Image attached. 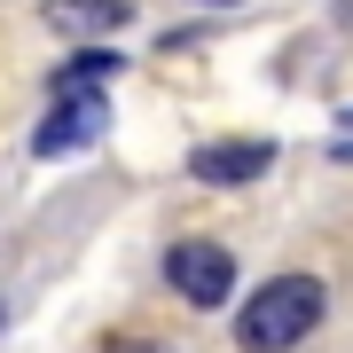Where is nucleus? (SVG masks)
<instances>
[{
    "mask_svg": "<svg viewBox=\"0 0 353 353\" xmlns=\"http://www.w3.org/2000/svg\"><path fill=\"white\" fill-rule=\"evenodd\" d=\"M322 299L330 290L314 275H267L252 299H243V314H236V345L243 353H283V345H299L306 330L322 322Z\"/></svg>",
    "mask_w": 353,
    "mask_h": 353,
    "instance_id": "nucleus-1",
    "label": "nucleus"
},
{
    "mask_svg": "<svg viewBox=\"0 0 353 353\" xmlns=\"http://www.w3.org/2000/svg\"><path fill=\"white\" fill-rule=\"evenodd\" d=\"M165 283H173L196 314H212V306L236 299V259H228L220 243H204V236H181L173 252H165Z\"/></svg>",
    "mask_w": 353,
    "mask_h": 353,
    "instance_id": "nucleus-2",
    "label": "nucleus"
},
{
    "mask_svg": "<svg viewBox=\"0 0 353 353\" xmlns=\"http://www.w3.org/2000/svg\"><path fill=\"white\" fill-rule=\"evenodd\" d=\"M102 126H110V102H102V87H55V110L32 126V157L87 150V141H102Z\"/></svg>",
    "mask_w": 353,
    "mask_h": 353,
    "instance_id": "nucleus-3",
    "label": "nucleus"
},
{
    "mask_svg": "<svg viewBox=\"0 0 353 353\" xmlns=\"http://www.w3.org/2000/svg\"><path fill=\"white\" fill-rule=\"evenodd\" d=\"M267 165H275V141H204V150H189V173L212 181V189H243Z\"/></svg>",
    "mask_w": 353,
    "mask_h": 353,
    "instance_id": "nucleus-4",
    "label": "nucleus"
},
{
    "mask_svg": "<svg viewBox=\"0 0 353 353\" xmlns=\"http://www.w3.org/2000/svg\"><path fill=\"white\" fill-rule=\"evenodd\" d=\"M48 24L71 32V39H102V32L134 24V0H48Z\"/></svg>",
    "mask_w": 353,
    "mask_h": 353,
    "instance_id": "nucleus-5",
    "label": "nucleus"
},
{
    "mask_svg": "<svg viewBox=\"0 0 353 353\" xmlns=\"http://www.w3.org/2000/svg\"><path fill=\"white\" fill-rule=\"evenodd\" d=\"M110 71H118V55H110V48H94V55H71V63L55 71V87H102Z\"/></svg>",
    "mask_w": 353,
    "mask_h": 353,
    "instance_id": "nucleus-6",
    "label": "nucleus"
},
{
    "mask_svg": "<svg viewBox=\"0 0 353 353\" xmlns=\"http://www.w3.org/2000/svg\"><path fill=\"white\" fill-rule=\"evenodd\" d=\"M110 353H173V345H157V338H118Z\"/></svg>",
    "mask_w": 353,
    "mask_h": 353,
    "instance_id": "nucleus-7",
    "label": "nucleus"
},
{
    "mask_svg": "<svg viewBox=\"0 0 353 353\" xmlns=\"http://www.w3.org/2000/svg\"><path fill=\"white\" fill-rule=\"evenodd\" d=\"M196 8H236V0H196Z\"/></svg>",
    "mask_w": 353,
    "mask_h": 353,
    "instance_id": "nucleus-8",
    "label": "nucleus"
},
{
    "mask_svg": "<svg viewBox=\"0 0 353 353\" xmlns=\"http://www.w3.org/2000/svg\"><path fill=\"white\" fill-rule=\"evenodd\" d=\"M0 322H8V306H0Z\"/></svg>",
    "mask_w": 353,
    "mask_h": 353,
    "instance_id": "nucleus-9",
    "label": "nucleus"
}]
</instances>
